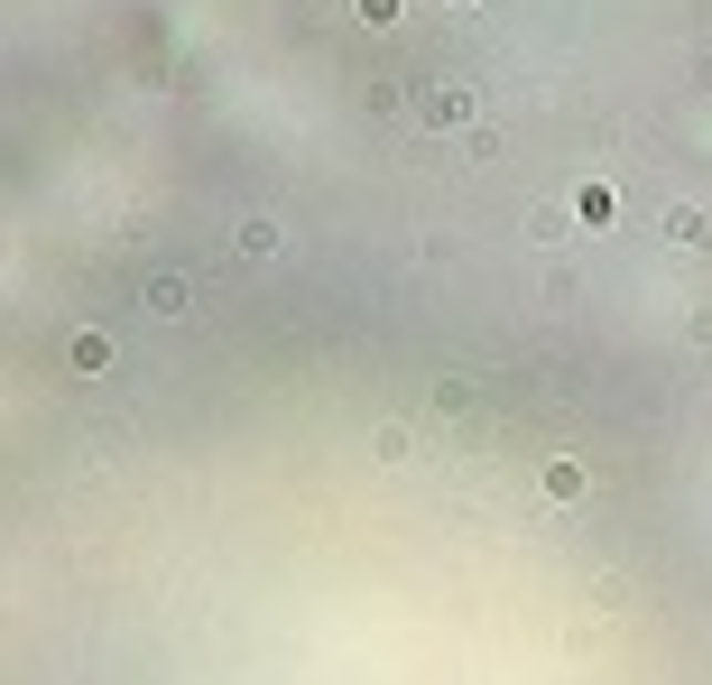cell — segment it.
I'll return each instance as SVG.
<instances>
[{
  "mask_svg": "<svg viewBox=\"0 0 712 685\" xmlns=\"http://www.w3.org/2000/svg\"><path fill=\"white\" fill-rule=\"evenodd\" d=\"M361 19H371V29H399V0H361Z\"/></svg>",
  "mask_w": 712,
  "mask_h": 685,
  "instance_id": "cell-1",
  "label": "cell"
},
{
  "mask_svg": "<svg viewBox=\"0 0 712 685\" xmlns=\"http://www.w3.org/2000/svg\"><path fill=\"white\" fill-rule=\"evenodd\" d=\"M463 10H472V0H463Z\"/></svg>",
  "mask_w": 712,
  "mask_h": 685,
  "instance_id": "cell-2",
  "label": "cell"
}]
</instances>
